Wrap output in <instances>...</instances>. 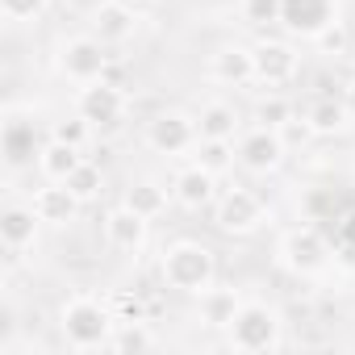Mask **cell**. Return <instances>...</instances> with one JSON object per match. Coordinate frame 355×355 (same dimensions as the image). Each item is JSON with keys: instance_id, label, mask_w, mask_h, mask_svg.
<instances>
[{"instance_id": "2e32d148", "label": "cell", "mask_w": 355, "mask_h": 355, "mask_svg": "<svg viewBox=\"0 0 355 355\" xmlns=\"http://www.w3.org/2000/svg\"><path fill=\"white\" fill-rule=\"evenodd\" d=\"M146 218L142 214H134L125 201L121 205H113L109 214H105V243L113 247V251H121V255H138L142 247H146Z\"/></svg>"}, {"instance_id": "4fadbf2b", "label": "cell", "mask_w": 355, "mask_h": 355, "mask_svg": "<svg viewBox=\"0 0 355 355\" xmlns=\"http://www.w3.org/2000/svg\"><path fill=\"white\" fill-rule=\"evenodd\" d=\"M30 205H34V214L42 218V226H51V230L71 226V222L80 218V209H84V201H80L63 180H46L42 189H34Z\"/></svg>"}, {"instance_id": "4dcf8cb0", "label": "cell", "mask_w": 355, "mask_h": 355, "mask_svg": "<svg viewBox=\"0 0 355 355\" xmlns=\"http://www.w3.org/2000/svg\"><path fill=\"white\" fill-rule=\"evenodd\" d=\"M46 9H51V0H0V17H5L9 26H26V21H38Z\"/></svg>"}, {"instance_id": "603a6c76", "label": "cell", "mask_w": 355, "mask_h": 355, "mask_svg": "<svg viewBox=\"0 0 355 355\" xmlns=\"http://www.w3.org/2000/svg\"><path fill=\"white\" fill-rule=\"evenodd\" d=\"M167 184H159V180H134L130 189H125V205L134 209V214H142L146 222H155V218H163L167 214Z\"/></svg>"}, {"instance_id": "7a4b0ae2", "label": "cell", "mask_w": 355, "mask_h": 355, "mask_svg": "<svg viewBox=\"0 0 355 355\" xmlns=\"http://www.w3.org/2000/svg\"><path fill=\"white\" fill-rule=\"evenodd\" d=\"M159 280H163V288H175V293L197 297L201 288H209L218 280V259L197 239H175L159 255Z\"/></svg>"}, {"instance_id": "7402d4cb", "label": "cell", "mask_w": 355, "mask_h": 355, "mask_svg": "<svg viewBox=\"0 0 355 355\" xmlns=\"http://www.w3.org/2000/svg\"><path fill=\"white\" fill-rule=\"evenodd\" d=\"M305 121H309V130H313L318 138H330V134H343L355 117H351V109H347L343 101H334V96H318V101L305 109Z\"/></svg>"}, {"instance_id": "30bf717a", "label": "cell", "mask_w": 355, "mask_h": 355, "mask_svg": "<svg viewBox=\"0 0 355 355\" xmlns=\"http://www.w3.org/2000/svg\"><path fill=\"white\" fill-rule=\"evenodd\" d=\"M251 55H255V84H263V88H284L301 71V55L288 42L263 38V42L251 46Z\"/></svg>"}, {"instance_id": "8992f818", "label": "cell", "mask_w": 355, "mask_h": 355, "mask_svg": "<svg viewBox=\"0 0 355 355\" xmlns=\"http://www.w3.org/2000/svg\"><path fill=\"white\" fill-rule=\"evenodd\" d=\"M109 59H113L109 46L96 42L92 34H76V38H63V42L55 46V67H59V76L71 80V84H80V88L105 80Z\"/></svg>"}, {"instance_id": "5b68a950", "label": "cell", "mask_w": 355, "mask_h": 355, "mask_svg": "<svg viewBox=\"0 0 355 355\" xmlns=\"http://www.w3.org/2000/svg\"><path fill=\"white\" fill-rule=\"evenodd\" d=\"M146 146L155 155H167V159H180V155H193L197 142H201V130H197V113H184V109H159L146 130H142Z\"/></svg>"}, {"instance_id": "277c9868", "label": "cell", "mask_w": 355, "mask_h": 355, "mask_svg": "<svg viewBox=\"0 0 355 355\" xmlns=\"http://www.w3.org/2000/svg\"><path fill=\"white\" fill-rule=\"evenodd\" d=\"M276 259H280L284 272L309 280V276H322V272L330 268L334 251H330V243H326V234H322L318 226H293V230L280 234Z\"/></svg>"}, {"instance_id": "9c48e42d", "label": "cell", "mask_w": 355, "mask_h": 355, "mask_svg": "<svg viewBox=\"0 0 355 355\" xmlns=\"http://www.w3.org/2000/svg\"><path fill=\"white\" fill-rule=\"evenodd\" d=\"M138 26L142 17H138V5H130V0H101L88 13V34L105 46H125L138 34Z\"/></svg>"}, {"instance_id": "d6986e66", "label": "cell", "mask_w": 355, "mask_h": 355, "mask_svg": "<svg viewBox=\"0 0 355 355\" xmlns=\"http://www.w3.org/2000/svg\"><path fill=\"white\" fill-rule=\"evenodd\" d=\"M209 80L226 84V88L255 84V55H251V46H218L209 55Z\"/></svg>"}, {"instance_id": "cb8c5ba5", "label": "cell", "mask_w": 355, "mask_h": 355, "mask_svg": "<svg viewBox=\"0 0 355 355\" xmlns=\"http://www.w3.org/2000/svg\"><path fill=\"white\" fill-rule=\"evenodd\" d=\"M193 159L222 180V175L234 171V163H239V142L234 138H201L197 150H193Z\"/></svg>"}, {"instance_id": "5bb4252c", "label": "cell", "mask_w": 355, "mask_h": 355, "mask_svg": "<svg viewBox=\"0 0 355 355\" xmlns=\"http://www.w3.org/2000/svg\"><path fill=\"white\" fill-rule=\"evenodd\" d=\"M38 230H42V218L34 214V205L9 201L5 209H0V243H5L9 259H17L21 251H30L38 243Z\"/></svg>"}, {"instance_id": "ba28073f", "label": "cell", "mask_w": 355, "mask_h": 355, "mask_svg": "<svg viewBox=\"0 0 355 355\" xmlns=\"http://www.w3.org/2000/svg\"><path fill=\"white\" fill-rule=\"evenodd\" d=\"M76 113H84L96 130H109V125H117L130 113V92L121 84H109V80L84 84L76 92Z\"/></svg>"}, {"instance_id": "3957f363", "label": "cell", "mask_w": 355, "mask_h": 355, "mask_svg": "<svg viewBox=\"0 0 355 355\" xmlns=\"http://www.w3.org/2000/svg\"><path fill=\"white\" fill-rule=\"evenodd\" d=\"M284 343V322L268 301H243L239 318L226 330V347L239 355H263Z\"/></svg>"}, {"instance_id": "d590c367", "label": "cell", "mask_w": 355, "mask_h": 355, "mask_svg": "<svg viewBox=\"0 0 355 355\" xmlns=\"http://www.w3.org/2000/svg\"><path fill=\"white\" fill-rule=\"evenodd\" d=\"M130 5H138V9H142V5H155V0H130Z\"/></svg>"}, {"instance_id": "8fae6325", "label": "cell", "mask_w": 355, "mask_h": 355, "mask_svg": "<svg viewBox=\"0 0 355 355\" xmlns=\"http://www.w3.org/2000/svg\"><path fill=\"white\" fill-rule=\"evenodd\" d=\"M284 155H288V146H284L280 130L251 125L247 134H239V167H247L255 175H272L284 163Z\"/></svg>"}, {"instance_id": "6da1fadb", "label": "cell", "mask_w": 355, "mask_h": 355, "mask_svg": "<svg viewBox=\"0 0 355 355\" xmlns=\"http://www.w3.org/2000/svg\"><path fill=\"white\" fill-rule=\"evenodd\" d=\"M113 330H117L113 305L92 293H76L59 305V334L71 351H109Z\"/></svg>"}, {"instance_id": "ffe728a7", "label": "cell", "mask_w": 355, "mask_h": 355, "mask_svg": "<svg viewBox=\"0 0 355 355\" xmlns=\"http://www.w3.org/2000/svg\"><path fill=\"white\" fill-rule=\"evenodd\" d=\"M197 130H201V138H234V142H239V134H243V113H239L230 101H209V105H201V113H197Z\"/></svg>"}, {"instance_id": "836d02e7", "label": "cell", "mask_w": 355, "mask_h": 355, "mask_svg": "<svg viewBox=\"0 0 355 355\" xmlns=\"http://www.w3.org/2000/svg\"><path fill=\"white\" fill-rule=\"evenodd\" d=\"M109 305H113V318H117V322H138V318H146L138 297H113Z\"/></svg>"}, {"instance_id": "484cf974", "label": "cell", "mask_w": 355, "mask_h": 355, "mask_svg": "<svg viewBox=\"0 0 355 355\" xmlns=\"http://www.w3.org/2000/svg\"><path fill=\"white\" fill-rule=\"evenodd\" d=\"M63 184H67V189L88 205V201H96V197L105 193V171H101V163H96V159H84V163L67 175V180H63Z\"/></svg>"}, {"instance_id": "f1b7e54d", "label": "cell", "mask_w": 355, "mask_h": 355, "mask_svg": "<svg viewBox=\"0 0 355 355\" xmlns=\"http://www.w3.org/2000/svg\"><path fill=\"white\" fill-rule=\"evenodd\" d=\"M309 42H313V51H318V55L338 59V55H347V51H351V30H347V21H338V17H334V21H330L326 30H318Z\"/></svg>"}, {"instance_id": "e0dca14e", "label": "cell", "mask_w": 355, "mask_h": 355, "mask_svg": "<svg viewBox=\"0 0 355 355\" xmlns=\"http://www.w3.org/2000/svg\"><path fill=\"white\" fill-rule=\"evenodd\" d=\"M239 309H243V293L234 284H218L214 280L209 288L197 293V322L209 326V330H230V322L239 318Z\"/></svg>"}, {"instance_id": "ac0fdd59", "label": "cell", "mask_w": 355, "mask_h": 355, "mask_svg": "<svg viewBox=\"0 0 355 355\" xmlns=\"http://www.w3.org/2000/svg\"><path fill=\"white\" fill-rule=\"evenodd\" d=\"M338 17V0H284V30L288 34H301V38H313L318 30H326L330 21Z\"/></svg>"}, {"instance_id": "52a82bcc", "label": "cell", "mask_w": 355, "mask_h": 355, "mask_svg": "<svg viewBox=\"0 0 355 355\" xmlns=\"http://www.w3.org/2000/svg\"><path fill=\"white\" fill-rule=\"evenodd\" d=\"M272 214H268V205H263V197L259 193H251V189H226L218 201H214V226L222 230V234H255L263 222H268Z\"/></svg>"}, {"instance_id": "83f0119b", "label": "cell", "mask_w": 355, "mask_h": 355, "mask_svg": "<svg viewBox=\"0 0 355 355\" xmlns=\"http://www.w3.org/2000/svg\"><path fill=\"white\" fill-rule=\"evenodd\" d=\"M288 117H293V105H288V96H280V92L259 96V101H255V113H251V121L263 125V130H280Z\"/></svg>"}, {"instance_id": "e575fe53", "label": "cell", "mask_w": 355, "mask_h": 355, "mask_svg": "<svg viewBox=\"0 0 355 355\" xmlns=\"http://www.w3.org/2000/svg\"><path fill=\"white\" fill-rule=\"evenodd\" d=\"M343 105L351 109V117H355V76L347 80V88H343Z\"/></svg>"}, {"instance_id": "44dd1931", "label": "cell", "mask_w": 355, "mask_h": 355, "mask_svg": "<svg viewBox=\"0 0 355 355\" xmlns=\"http://www.w3.org/2000/svg\"><path fill=\"white\" fill-rule=\"evenodd\" d=\"M80 163H84V150L71 146V142H59V138H46L42 150H38V171H42V180H67Z\"/></svg>"}, {"instance_id": "1f68e13d", "label": "cell", "mask_w": 355, "mask_h": 355, "mask_svg": "<svg viewBox=\"0 0 355 355\" xmlns=\"http://www.w3.org/2000/svg\"><path fill=\"white\" fill-rule=\"evenodd\" d=\"M334 243L347 259H355V209H347L338 222H334Z\"/></svg>"}, {"instance_id": "7c38bea8", "label": "cell", "mask_w": 355, "mask_h": 355, "mask_svg": "<svg viewBox=\"0 0 355 355\" xmlns=\"http://www.w3.org/2000/svg\"><path fill=\"white\" fill-rule=\"evenodd\" d=\"M0 146H5V163L9 171H21L26 163H38V130H34V117H26L21 109H9L5 121H0Z\"/></svg>"}, {"instance_id": "d4e9b609", "label": "cell", "mask_w": 355, "mask_h": 355, "mask_svg": "<svg viewBox=\"0 0 355 355\" xmlns=\"http://www.w3.org/2000/svg\"><path fill=\"white\" fill-rule=\"evenodd\" d=\"M150 347H159V338H155V330H150V322L146 318H138V322H117V330H113V343H109V351H150Z\"/></svg>"}, {"instance_id": "4316f807", "label": "cell", "mask_w": 355, "mask_h": 355, "mask_svg": "<svg viewBox=\"0 0 355 355\" xmlns=\"http://www.w3.org/2000/svg\"><path fill=\"white\" fill-rule=\"evenodd\" d=\"M239 17L255 30L280 26L284 21V0H239Z\"/></svg>"}, {"instance_id": "d6a6232c", "label": "cell", "mask_w": 355, "mask_h": 355, "mask_svg": "<svg viewBox=\"0 0 355 355\" xmlns=\"http://www.w3.org/2000/svg\"><path fill=\"white\" fill-rule=\"evenodd\" d=\"M280 138H284V146H305V142L313 138V130H309V121H305V117H297V113H293V117L280 125Z\"/></svg>"}, {"instance_id": "9a60e30c", "label": "cell", "mask_w": 355, "mask_h": 355, "mask_svg": "<svg viewBox=\"0 0 355 355\" xmlns=\"http://www.w3.org/2000/svg\"><path fill=\"white\" fill-rule=\"evenodd\" d=\"M171 197L180 201L184 209H209V205L218 201V175L205 171V167L193 159V163H184L180 171L171 175Z\"/></svg>"}, {"instance_id": "f546056e", "label": "cell", "mask_w": 355, "mask_h": 355, "mask_svg": "<svg viewBox=\"0 0 355 355\" xmlns=\"http://www.w3.org/2000/svg\"><path fill=\"white\" fill-rule=\"evenodd\" d=\"M92 121L84 117V113H76V117H59V121H51V138H59V142H71V146H88L92 142Z\"/></svg>"}]
</instances>
